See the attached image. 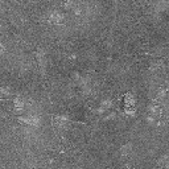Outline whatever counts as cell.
I'll list each match as a JSON object with an SVG mask.
<instances>
[{"label":"cell","mask_w":169,"mask_h":169,"mask_svg":"<svg viewBox=\"0 0 169 169\" xmlns=\"http://www.w3.org/2000/svg\"><path fill=\"white\" fill-rule=\"evenodd\" d=\"M20 122H23V123H26L28 126H32V127H37L40 124V119L37 116H32V115H29V116H21L19 118Z\"/></svg>","instance_id":"6da1fadb"},{"label":"cell","mask_w":169,"mask_h":169,"mask_svg":"<svg viewBox=\"0 0 169 169\" xmlns=\"http://www.w3.org/2000/svg\"><path fill=\"white\" fill-rule=\"evenodd\" d=\"M52 123L54 124L55 128H64L66 127V123H68V118L65 116H54L53 118Z\"/></svg>","instance_id":"7a4b0ae2"},{"label":"cell","mask_w":169,"mask_h":169,"mask_svg":"<svg viewBox=\"0 0 169 169\" xmlns=\"http://www.w3.org/2000/svg\"><path fill=\"white\" fill-rule=\"evenodd\" d=\"M50 21L54 24H61L62 21H64V15H62L61 12H58V11H54V12L50 15Z\"/></svg>","instance_id":"3957f363"},{"label":"cell","mask_w":169,"mask_h":169,"mask_svg":"<svg viewBox=\"0 0 169 169\" xmlns=\"http://www.w3.org/2000/svg\"><path fill=\"white\" fill-rule=\"evenodd\" d=\"M36 57H37V61H39L40 66H41V68H45L46 59H45V54H44V52L39 50V52H37V54H36Z\"/></svg>","instance_id":"277c9868"},{"label":"cell","mask_w":169,"mask_h":169,"mask_svg":"<svg viewBox=\"0 0 169 169\" xmlns=\"http://www.w3.org/2000/svg\"><path fill=\"white\" fill-rule=\"evenodd\" d=\"M13 104H15V108H16V110H23L24 106H25L24 101H21L20 98H16V99H15V102H13Z\"/></svg>","instance_id":"5b68a950"},{"label":"cell","mask_w":169,"mask_h":169,"mask_svg":"<svg viewBox=\"0 0 169 169\" xmlns=\"http://www.w3.org/2000/svg\"><path fill=\"white\" fill-rule=\"evenodd\" d=\"M111 106V102L110 101H107V102H103V103H102V108H101V111H103L104 108H108Z\"/></svg>","instance_id":"8992f818"},{"label":"cell","mask_w":169,"mask_h":169,"mask_svg":"<svg viewBox=\"0 0 169 169\" xmlns=\"http://www.w3.org/2000/svg\"><path fill=\"white\" fill-rule=\"evenodd\" d=\"M3 50H4V48H3V45L0 44V52H3Z\"/></svg>","instance_id":"52a82bcc"}]
</instances>
